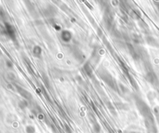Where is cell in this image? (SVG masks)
<instances>
[{
    "label": "cell",
    "instance_id": "cell-1",
    "mask_svg": "<svg viewBox=\"0 0 159 133\" xmlns=\"http://www.w3.org/2000/svg\"><path fill=\"white\" fill-rule=\"evenodd\" d=\"M100 73V76L102 78V79H103L106 83L108 84L109 86H110L112 89H113L114 90H116V91H117V83H116L115 79L113 78L112 76H111L107 70H104V69H101V70H100V73Z\"/></svg>",
    "mask_w": 159,
    "mask_h": 133
},
{
    "label": "cell",
    "instance_id": "cell-3",
    "mask_svg": "<svg viewBox=\"0 0 159 133\" xmlns=\"http://www.w3.org/2000/svg\"><path fill=\"white\" fill-rule=\"evenodd\" d=\"M127 48H128V51H129V53H130V55H131V57L134 58V60L135 61L139 60L140 56H139V55H138V51H137L135 47H134L131 44H129V43H127Z\"/></svg>",
    "mask_w": 159,
    "mask_h": 133
},
{
    "label": "cell",
    "instance_id": "cell-5",
    "mask_svg": "<svg viewBox=\"0 0 159 133\" xmlns=\"http://www.w3.org/2000/svg\"><path fill=\"white\" fill-rule=\"evenodd\" d=\"M17 89H18V92L20 93L22 97H24V98L27 99V100H30L32 98V95L30 93L29 91H27V89H24V88H21L20 86H17Z\"/></svg>",
    "mask_w": 159,
    "mask_h": 133
},
{
    "label": "cell",
    "instance_id": "cell-2",
    "mask_svg": "<svg viewBox=\"0 0 159 133\" xmlns=\"http://www.w3.org/2000/svg\"><path fill=\"white\" fill-rule=\"evenodd\" d=\"M145 78H146L148 82L150 83H151V84H153V85H156V86H157V85H158L159 84L157 76H156V74L153 71L147 72V74H146V76H145Z\"/></svg>",
    "mask_w": 159,
    "mask_h": 133
},
{
    "label": "cell",
    "instance_id": "cell-4",
    "mask_svg": "<svg viewBox=\"0 0 159 133\" xmlns=\"http://www.w3.org/2000/svg\"><path fill=\"white\" fill-rule=\"evenodd\" d=\"M72 38V34L68 31H62L61 33V39L64 42H69Z\"/></svg>",
    "mask_w": 159,
    "mask_h": 133
},
{
    "label": "cell",
    "instance_id": "cell-9",
    "mask_svg": "<svg viewBox=\"0 0 159 133\" xmlns=\"http://www.w3.org/2000/svg\"><path fill=\"white\" fill-rule=\"evenodd\" d=\"M19 106H20V108H21L22 109H24L27 106V103L26 102V101H24V100H23V101H21V102L19 104Z\"/></svg>",
    "mask_w": 159,
    "mask_h": 133
},
{
    "label": "cell",
    "instance_id": "cell-7",
    "mask_svg": "<svg viewBox=\"0 0 159 133\" xmlns=\"http://www.w3.org/2000/svg\"><path fill=\"white\" fill-rule=\"evenodd\" d=\"M146 41H147V43H148V44H150V45L156 46V47L158 46L157 41L154 38V37H151V36L146 37Z\"/></svg>",
    "mask_w": 159,
    "mask_h": 133
},
{
    "label": "cell",
    "instance_id": "cell-8",
    "mask_svg": "<svg viewBox=\"0 0 159 133\" xmlns=\"http://www.w3.org/2000/svg\"><path fill=\"white\" fill-rule=\"evenodd\" d=\"M84 70H85V71L86 72L87 75L89 76V77H92V70L89 64L88 63L85 64V66H84Z\"/></svg>",
    "mask_w": 159,
    "mask_h": 133
},
{
    "label": "cell",
    "instance_id": "cell-6",
    "mask_svg": "<svg viewBox=\"0 0 159 133\" xmlns=\"http://www.w3.org/2000/svg\"><path fill=\"white\" fill-rule=\"evenodd\" d=\"M33 55L37 58H40L41 57L42 55V48L40 46L36 45L33 47Z\"/></svg>",
    "mask_w": 159,
    "mask_h": 133
}]
</instances>
